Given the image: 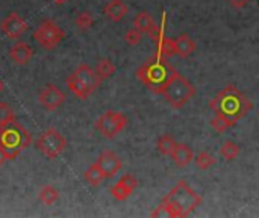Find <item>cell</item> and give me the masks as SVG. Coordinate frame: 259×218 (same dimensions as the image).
Segmentation results:
<instances>
[{"instance_id": "obj_1", "label": "cell", "mask_w": 259, "mask_h": 218, "mask_svg": "<svg viewBox=\"0 0 259 218\" xmlns=\"http://www.w3.org/2000/svg\"><path fill=\"white\" fill-rule=\"evenodd\" d=\"M209 108L217 117L235 126L249 114L252 109V102L235 85H228L209 102Z\"/></svg>"}, {"instance_id": "obj_2", "label": "cell", "mask_w": 259, "mask_h": 218, "mask_svg": "<svg viewBox=\"0 0 259 218\" xmlns=\"http://www.w3.org/2000/svg\"><path fill=\"white\" fill-rule=\"evenodd\" d=\"M175 68L167 62V58L156 53L155 58L149 59L137 70V77L153 93L159 94L170 77L175 74Z\"/></svg>"}, {"instance_id": "obj_3", "label": "cell", "mask_w": 259, "mask_h": 218, "mask_svg": "<svg viewBox=\"0 0 259 218\" xmlns=\"http://www.w3.org/2000/svg\"><path fill=\"white\" fill-rule=\"evenodd\" d=\"M173 212V218L187 217L202 205V197L185 182L179 181L164 200Z\"/></svg>"}, {"instance_id": "obj_4", "label": "cell", "mask_w": 259, "mask_h": 218, "mask_svg": "<svg viewBox=\"0 0 259 218\" xmlns=\"http://www.w3.org/2000/svg\"><path fill=\"white\" fill-rule=\"evenodd\" d=\"M30 143L32 137L21 123L14 120L8 126L0 127V147L5 149L9 159H15Z\"/></svg>"}, {"instance_id": "obj_5", "label": "cell", "mask_w": 259, "mask_h": 218, "mask_svg": "<svg viewBox=\"0 0 259 218\" xmlns=\"http://www.w3.org/2000/svg\"><path fill=\"white\" fill-rule=\"evenodd\" d=\"M159 94H162L175 109H182L194 97L196 88L179 71H175V74L170 77Z\"/></svg>"}, {"instance_id": "obj_6", "label": "cell", "mask_w": 259, "mask_h": 218, "mask_svg": "<svg viewBox=\"0 0 259 218\" xmlns=\"http://www.w3.org/2000/svg\"><path fill=\"white\" fill-rule=\"evenodd\" d=\"M65 147H67V140L59 130L53 127L42 132L36 140V149L49 159H56L58 156H61Z\"/></svg>"}, {"instance_id": "obj_7", "label": "cell", "mask_w": 259, "mask_h": 218, "mask_svg": "<svg viewBox=\"0 0 259 218\" xmlns=\"http://www.w3.org/2000/svg\"><path fill=\"white\" fill-rule=\"evenodd\" d=\"M33 38L38 41V44L46 49V50H52L55 49L64 38H65V32L64 29L56 24L53 20H44L33 32Z\"/></svg>"}, {"instance_id": "obj_8", "label": "cell", "mask_w": 259, "mask_h": 218, "mask_svg": "<svg viewBox=\"0 0 259 218\" xmlns=\"http://www.w3.org/2000/svg\"><path fill=\"white\" fill-rule=\"evenodd\" d=\"M127 124V117L118 111H106L96 121V129L108 140L115 138Z\"/></svg>"}, {"instance_id": "obj_9", "label": "cell", "mask_w": 259, "mask_h": 218, "mask_svg": "<svg viewBox=\"0 0 259 218\" xmlns=\"http://www.w3.org/2000/svg\"><path fill=\"white\" fill-rule=\"evenodd\" d=\"M38 99H39V103H41L46 109H49V111H55V109L61 108V106L64 105V102H65L64 93H62L58 86H55L53 83H47V85L41 90Z\"/></svg>"}, {"instance_id": "obj_10", "label": "cell", "mask_w": 259, "mask_h": 218, "mask_svg": "<svg viewBox=\"0 0 259 218\" xmlns=\"http://www.w3.org/2000/svg\"><path fill=\"white\" fill-rule=\"evenodd\" d=\"M0 29L9 38H20L27 30V23L17 12H11L2 20Z\"/></svg>"}, {"instance_id": "obj_11", "label": "cell", "mask_w": 259, "mask_h": 218, "mask_svg": "<svg viewBox=\"0 0 259 218\" xmlns=\"http://www.w3.org/2000/svg\"><path fill=\"white\" fill-rule=\"evenodd\" d=\"M137 187H138V179L134 175H124L111 188V196L118 202H124L126 199H129L132 196V193L137 190Z\"/></svg>"}, {"instance_id": "obj_12", "label": "cell", "mask_w": 259, "mask_h": 218, "mask_svg": "<svg viewBox=\"0 0 259 218\" xmlns=\"http://www.w3.org/2000/svg\"><path fill=\"white\" fill-rule=\"evenodd\" d=\"M99 164V167L102 168V171L105 173V178L106 179H111L114 178L120 170H121V159L118 158V155L112 150H105L99 159L96 161Z\"/></svg>"}, {"instance_id": "obj_13", "label": "cell", "mask_w": 259, "mask_h": 218, "mask_svg": "<svg viewBox=\"0 0 259 218\" xmlns=\"http://www.w3.org/2000/svg\"><path fill=\"white\" fill-rule=\"evenodd\" d=\"M73 74L91 91V93H94L99 86H100V83H102V79H100V76L97 74V71H94L88 64H80V65H77V68L73 71Z\"/></svg>"}, {"instance_id": "obj_14", "label": "cell", "mask_w": 259, "mask_h": 218, "mask_svg": "<svg viewBox=\"0 0 259 218\" xmlns=\"http://www.w3.org/2000/svg\"><path fill=\"white\" fill-rule=\"evenodd\" d=\"M134 27L138 29V30L143 32V33H149L150 38H152L153 41L156 39L158 30H159V26H156L153 17H152L147 11L140 12V14L134 18Z\"/></svg>"}, {"instance_id": "obj_15", "label": "cell", "mask_w": 259, "mask_h": 218, "mask_svg": "<svg viewBox=\"0 0 259 218\" xmlns=\"http://www.w3.org/2000/svg\"><path fill=\"white\" fill-rule=\"evenodd\" d=\"M103 12H105V15H106L111 21L118 23V21H121V20L126 17V14L129 12V8H127V5H126L123 0H111V2H108V5L105 6Z\"/></svg>"}, {"instance_id": "obj_16", "label": "cell", "mask_w": 259, "mask_h": 218, "mask_svg": "<svg viewBox=\"0 0 259 218\" xmlns=\"http://www.w3.org/2000/svg\"><path fill=\"white\" fill-rule=\"evenodd\" d=\"M9 56L11 59L18 64V65H24L30 61V58L33 56V50L29 44L26 42H17L11 47V52H9Z\"/></svg>"}, {"instance_id": "obj_17", "label": "cell", "mask_w": 259, "mask_h": 218, "mask_svg": "<svg viewBox=\"0 0 259 218\" xmlns=\"http://www.w3.org/2000/svg\"><path fill=\"white\" fill-rule=\"evenodd\" d=\"M171 159L175 161L178 167L184 168V167H188L194 161V153L185 143H178L176 149L171 153Z\"/></svg>"}, {"instance_id": "obj_18", "label": "cell", "mask_w": 259, "mask_h": 218, "mask_svg": "<svg viewBox=\"0 0 259 218\" xmlns=\"http://www.w3.org/2000/svg\"><path fill=\"white\" fill-rule=\"evenodd\" d=\"M175 47H176V55H179L181 58L185 59V58H188L190 55H193L196 52L197 44L191 36L182 33L175 39Z\"/></svg>"}, {"instance_id": "obj_19", "label": "cell", "mask_w": 259, "mask_h": 218, "mask_svg": "<svg viewBox=\"0 0 259 218\" xmlns=\"http://www.w3.org/2000/svg\"><path fill=\"white\" fill-rule=\"evenodd\" d=\"M65 83H67V86H68V90L77 97V99H80V100H87L93 93L71 73L67 79H65Z\"/></svg>"}, {"instance_id": "obj_20", "label": "cell", "mask_w": 259, "mask_h": 218, "mask_svg": "<svg viewBox=\"0 0 259 218\" xmlns=\"http://www.w3.org/2000/svg\"><path fill=\"white\" fill-rule=\"evenodd\" d=\"M83 178H85L87 184H90L91 187H97V185L102 184L103 179H106L105 178V173L102 171V168L99 167L97 162H94L93 165L88 167V170L85 171V176Z\"/></svg>"}, {"instance_id": "obj_21", "label": "cell", "mask_w": 259, "mask_h": 218, "mask_svg": "<svg viewBox=\"0 0 259 218\" xmlns=\"http://www.w3.org/2000/svg\"><path fill=\"white\" fill-rule=\"evenodd\" d=\"M38 197H39V200H41L44 205L50 206V205H53V203L58 202V199H59V191H58L53 185H46V187L41 188Z\"/></svg>"}, {"instance_id": "obj_22", "label": "cell", "mask_w": 259, "mask_h": 218, "mask_svg": "<svg viewBox=\"0 0 259 218\" xmlns=\"http://www.w3.org/2000/svg\"><path fill=\"white\" fill-rule=\"evenodd\" d=\"M220 155H222L226 161H234V159H237L238 155H240V146H238L235 141L228 140V141L223 143V146H222V149H220Z\"/></svg>"}, {"instance_id": "obj_23", "label": "cell", "mask_w": 259, "mask_h": 218, "mask_svg": "<svg viewBox=\"0 0 259 218\" xmlns=\"http://www.w3.org/2000/svg\"><path fill=\"white\" fill-rule=\"evenodd\" d=\"M178 143L170 137V135H162L158 143H156V147H158V152L161 155H165V156H171L173 150L176 149Z\"/></svg>"}, {"instance_id": "obj_24", "label": "cell", "mask_w": 259, "mask_h": 218, "mask_svg": "<svg viewBox=\"0 0 259 218\" xmlns=\"http://www.w3.org/2000/svg\"><path fill=\"white\" fill-rule=\"evenodd\" d=\"M194 162H196V167H197V168L206 171V170H209L211 167H214V165L217 164V159H215L211 153H208V152H200V153L194 158Z\"/></svg>"}, {"instance_id": "obj_25", "label": "cell", "mask_w": 259, "mask_h": 218, "mask_svg": "<svg viewBox=\"0 0 259 218\" xmlns=\"http://www.w3.org/2000/svg\"><path fill=\"white\" fill-rule=\"evenodd\" d=\"M115 70H117V68H115V65L112 64L111 59H100V61L97 62V67H96V71H97V74L100 76L102 80L111 77V76L115 73Z\"/></svg>"}, {"instance_id": "obj_26", "label": "cell", "mask_w": 259, "mask_h": 218, "mask_svg": "<svg viewBox=\"0 0 259 218\" xmlns=\"http://www.w3.org/2000/svg\"><path fill=\"white\" fill-rule=\"evenodd\" d=\"M15 120V112L14 109L6 103V102H0V127L8 126L9 123H12Z\"/></svg>"}, {"instance_id": "obj_27", "label": "cell", "mask_w": 259, "mask_h": 218, "mask_svg": "<svg viewBox=\"0 0 259 218\" xmlns=\"http://www.w3.org/2000/svg\"><path fill=\"white\" fill-rule=\"evenodd\" d=\"M74 23H76V26H77L79 30H87V29H90V27L93 26L94 18H93V15H91L90 12H80V14L76 17Z\"/></svg>"}, {"instance_id": "obj_28", "label": "cell", "mask_w": 259, "mask_h": 218, "mask_svg": "<svg viewBox=\"0 0 259 218\" xmlns=\"http://www.w3.org/2000/svg\"><path fill=\"white\" fill-rule=\"evenodd\" d=\"M209 124H211V127H212L215 132H219V134H223V132H226L228 129L234 127L229 121H226V120H223V118H220V117H217V115L209 121Z\"/></svg>"}, {"instance_id": "obj_29", "label": "cell", "mask_w": 259, "mask_h": 218, "mask_svg": "<svg viewBox=\"0 0 259 218\" xmlns=\"http://www.w3.org/2000/svg\"><path fill=\"white\" fill-rule=\"evenodd\" d=\"M141 38H143V32H140V30L135 29V27L131 29V30H127L126 35H124V41H126L129 46H137V44H140Z\"/></svg>"}, {"instance_id": "obj_30", "label": "cell", "mask_w": 259, "mask_h": 218, "mask_svg": "<svg viewBox=\"0 0 259 218\" xmlns=\"http://www.w3.org/2000/svg\"><path fill=\"white\" fill-rule=\"evenodd\" d=\"M152 217L158 218V217H167V218H173V212L171 209L168 208V205L165 202H162L153 212H152Z\"/></svg>"}, {"instance_id": "obj_31", "label": "cell", "mask_w": 259, "mask_h": 218, "mask_svg": "<svg viewBox=\"0 0 259 218\" xmlns=\"http://www.w3.org/2000/svg\"><path fill=\"white\" fill-rule=\"evenodd\" d=\"M226 2H229L232 6H235V8H244V6H247L252 0H226Z\"/></svg>"}, {"instance_id": "obj_32", "label": "cell", "mask_w": 259, "mask_h": 218, "mask_svg": "<svg viewBox=\"0 0 259 218\" xmlns=\"http://www.w3.org/2000/svg\"><path fill=\"white\" fill-rule=\"evenodd\" d=\"M6 161H9V156H8V153L5 152V149L0 147V167H3V165L6 164Z\"/></svg>"}, {"instance_id": "obj_33", "label": "cell", "mask_w": 259, "mask_h": 218, "mask_svg": "<svg viewBox=\"0 0 259 218\" xmlns=\"http://www.w3.org/2000/svg\"><path fill=\"white\" fill-rule=\"evenodd\" d=\"M52 2H53V3H55L56 6H62V5H64V3H65L67 0H52Z\"/></svg>"}, {"instance_id": "obj_34", "label": "cell", "mask_w": 259, "mask_h": 218, "mask_svg": "<svg viewBox=\"0 0 259 218\" xmlns=\"http://www.w3.org/2000/svg\"><path fill=\"white\" fill-rule=\"evenodd\" d=\"M3 88H5V85H3V82H2V80H0V93H2V91H3Z\"/></svg>"}]
</instances>
